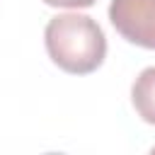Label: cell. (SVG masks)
I'll return each mask as SVG.
<instances>
[{"instance_id":"obj_2","label":"cell","mask_w":155,"mask_h":155,"mask_svg":"<svg viewBox=\"0 0 155 155\" xmlns=\"http://www.w3.org/2000/svg\"><path fill=\"white\" fill-rule=\"evenodd\" d=\"M109 19L126 41L155 51V0H111Z\"/></svg>"},{"instance_id":"obj_1","label":"cell","mask_w":155,"mask_h":155,"mask_svg":"<svg viewBox=\"0 0 155 155\" xmlns=\"http://www.w3.org/2000/svg\"><path fill=\"white\" fill-rule=\"evenodd\" d=\"M48 58L65 73H94L107 56V36L102 27L80 12H65L48 19L44 29Z\"/></svg>"},{"instance_id":"obj_3","label":"cell","mask_w":155,"mask_h":155,"mask_svg":"<svg viewBox=\"0 0 155 155\" xmlns=\"http://www.w3.org/2000/svg\"><path fill=\"white\" fill-rule=\"evenodd\" d=\"M131 102L138 111V116L155 126V65L138 73L131 87Z\"/></svg>"},{"instance_id":"obj_4","label":"cell","mask_w":155,"mask_h":155,"mask_svg":"<svg viewBox=\"0 0 155 155\" xmlns=\"http://www.w3.org/2000/svg\"><path fill=\"white\" fill-rule=\"evenodd\" d=\"M51 7H70V10H80V7H92L97 0H44Z\"/></svg>"}]
</instances>
